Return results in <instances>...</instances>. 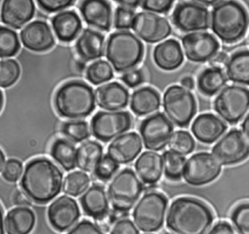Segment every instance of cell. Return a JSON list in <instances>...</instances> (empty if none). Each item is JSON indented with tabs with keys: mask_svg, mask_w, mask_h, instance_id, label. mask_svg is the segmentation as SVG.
Instances as JSON below:
<instances>
[{
	"mask_svg": "<svg viewBox=\"0 0 249 234\" xmlns=\"http://www.w3.org/2000/svg\"><path fill=\"white\" fill-rule=\"evenodd\" d=\"M62 173L51 160L35 158L27 163L20 179L22 192L38 204L53 199L61 190Z\"/></svg>",
	"mask_w": 249,
	"mask_h": 234,
	"instance_id": "cell-1",
	"label": "cell"
},
{
	"mask_svg": "<svg viewBox=\"0 0 249 234\" xmlns=\"http://www.w3.org/2000/svg\"><path fill=\"white\" fill-rule=\"evenodd\" d=\"M212 222L210 208L193 197L175 199L166 216V226L175 234H206Z\"/></svg>",
	"mask_w": 249,
	"mask_h": 234,
	"instance_id": "cell-2",
	"label": "cell"
},
{
	"mask_svg": "<svg viewBox=\"0 0 249 234\" xmlns=\"http://www.w3.org/2000/svg\"><path fill=\"white\" fill-rule=\"evenodd\" d=\"M249 17L245 8L236 1H221L211 12V29L224 43L239 41L246 33Z\"/></svg>",
	"mask_w": 249,
	"mask_h": 234,
	"instance_id": "cell-3",
	"label": "cell"
},
{
	"mask_svg": "<svg viewBox=\"0 0 249 234\" xmlns=\"http://www.w3.org/2000/svg\"><path fill=\"white\" fill-rule=\"evenodd\" d=\"M95 94L87 83L79 80L61 85L54 96L56 112L64 118L79 120L89 116L95 107Z\"/></svg>",
	"mask_w": 249,
	"mask_h": 234,
	"instance_id": "cell-4",
	"label": "cell"
},
{
	"mask_svg": "<svg viewBox=\"0 0 249 234\" xmlns=\"http://www.w3.org/2000/svg\"><path fill=\"white\" fill-rule=\"evenodd\" d=\"M143 55V44L133 33L120 30L108 37L105 56L117 72L131 70L141 61Z\"/></svg>",
	"mask_w": 249,
	"mask_h": 234,
	"instance_id": "cell-5",
	"label": "cell"
},
{
	"mask_svg": "<svg viewBox=\"0 0 249 234\" xmlns=\"http://www.w3.org/2000/svg\"><path fill=\"white\" fill-rule=\"evenodd\" d=\"M143 185L131 169L120 171L108 185V199L117 212H128L140 197Z\"/></svg>",
	"mask_w": 249,
	"mask_h": 234,
	"instance_id": "cell-6",
	"label": "cell"
},
{
	"mask_svg": "<svg viewBox=\"0 0 249 234\" xmlns=\"http://www.w3.org/2000/svg\"><path fill=\"white\" fill-rule=\"evenodd\" d=\"M167 198L160 192H146L136 203L132 212L134 224L143 232L158 231L163 224Z\"/></svg>",
	"mask_w": 249,
	"mask_h": 234,
	"instance_id": "cell-7",
	"label": "cell"
},
{
	"mask_svg": "<svg viewBox=\"0 0 249 234\" xmlns=\"http://www.w3.org/2000/svg\"><path fill=\"white\" fill-rule=\"evenodd\" d=\"M163 109L170 122L178 127H187L196 112L194 95L182 86L172 85L162 98Z\"/></svg>",
	"mask_w": 249,
	"mask_h": 234,
	"instance_id": "cell-8",
	"label": "cell"
},
{
	"mask_svg": "<svg viewBox=\"0 0 249 234\" xmlns=\"http://www.w3.org/2000/svg\"><path fill=\"white\" fill-rule=\"evenodd\" d=\"M214 109L226 122L238 123L249 110V90L237 85L225 87L214 100Z\"/></svg>",
	"mask_w": 249,
	"mask_h": 234,
	"instance_id": "cell-9",
	"label": "cell"
},
{
	"mask_svg": "<svg viewBox=\"0 0 249 234\" xmlns=\"http://www.w3.org/2000/svg\"><path fill=\"white\" fill-rule=\"evenodd\" d=\"M132 118L126 111H99L90 121V132L98 140L115 139L131 128Z\"/></svg>",
	"mask_w": 249,
	"mask_h": 234,
	"instance_id": "cell-10",
	"label": "cell"
},
{
	"mask_svg": "<svg viewBox=\"0 0 249 234\" xmlns=\"http://www.w3.org/2000/svg\"><path fill=\"white\" fill-rule=\"evenodd\" d=\"M222 165L208 152L192 155L185 163L183 177L191 185H204L212 182L221 173Z\"/></svg>",
	"mask_w": 249,
	"mask_h": 234,
	"instance_id": "cell-11",
	"label": "cell"
},
{
	"mask_svg": "<svg viewBox=\"0 0 249 234\" xmlns=\"http://www.w3.org/2000/svg\"><path fill=\"white\" fill-rule=\"evenodd\" d=\"M144 146L149 151L162 150L172 136L173 125L163 113H156L145 118L139 127Z\"/></svg>",
	"mask_w": 249,
	"mask_h": 234,
	"instance_id": "cell-12",
	"label": "cell"
},
{
	"mask_svg": "<svg viewBox=\"0 0 249 234\" xmlns=\"http://www.w3.org/2000/svg\"><path fill=\"white\" fill-rule=\"evenodd\" d=\"M212 155L221 165H233L249 156V143L239 130L227 133L212 148Z\"/></svg>",
	"mask_w": 249,
	"mask_h": 234,
	"instance_id": "cell-13",
	"label": "cell"
},
{
	"mask_svg": "<svg viewBox=\"0 0 249 234\" xmlns=\"http://www.w3.org/2000/svg\"><path fill=\"white\" fill-rule=\"evenodd\" d=\"M172 22L181 31L205 30L209 27V12L198 2H179L172 12Z\"/></svg>",
	"mask_w": 249,
	"mask_h": 234,
	"instance_id": "cell-14",
	"label": "cell"
},
{
	"mask_svg": "<svg viewBox=\"0 0 249 234\" xmlns=\"http://www.w3.org/2000/svg\"><path fill=\"white\" fill-rule=\"evenodd\" d=\"M131 28L138 37L148 43L160 42L171 33V25L168 20L151 12L137 13Z\"/></svg>",
	"mask_w": 249,
	"mask_h": 234,
	"instance_id": "cell-15",
	"label": "cell"
},
{
	"mask_svg": "<svg viewBox=\"0 0 249 234\" xmlns=\"http://www.w3.org/2000/svg\"><path fill=\"white\" fill-rule=\"evenodd\" d=\"M182 45L188 59L204 62L213 58L219 51L218 40L208 32H192L182 38Z\"/></svg>",
	"mask_w": 249,
	"mask_h": 234,
	"instance_id": "cell-16",
	"label": "cell"
},
{
	"mask_svg": "<svg viewBox=\"0 0 249 234\" xmlns=\"http://www.w3.org/2000/svg\"><path fill=\"white\" fill-rule=\"evenodd\" d=\"M80 216L77 202L66 195L59 196L51 203L48 209V218L56 231L62 232L74 225Z\"/></svg>",
	"mask_w": 249,
	"mask_h": 234,
	"instance_id": "cell-17",
	"label": "cell"
},
{
	"mask_svg": "<svg viewBox=\"0 0 249 234\" xmlns=\"http://www.w3.org/2000/svg\"><path fill=\"white\" fill-rule=\"evenodd\" d=\"M20 40L25 48L33 52H45L54 44L50 25L43 20H34L20 31Z\"/></svg>",
	"mask_w": 249,
	"mask_h": 234,
	"instance_id": "cell-18",
	"label": "cell"
},
{
	"mask_svg": "<svg viewBox=\"0 0 249 234\" xmlns=\"http://www.w3.org/2000/svg\"><path fill=\"white\" fill-rule=\"evenodd\" d=\"M142 149V140L134 132L125 133L113 139L107 148V155L117 164L133 161Z\"/></svg>",
	"mask_w": 249,
	"mask_h": 234,
	"instance_id": "cell-19",
	"label": "cell"
},
{
	"mask_svg": "<svg viewBox=\"0 0 249 234\" xmlns=\"http://www.w3.org/2000/svg\"><path fill=\"white\" fill-rule=\"evenodd\" d=\"M84 20L90 26L108 31L112 23V9L108 1H82L79 6Z\"/></svg>",
	"mask_w": 249,
	"mask_h": 234,
	"instance_id": "cell-20",
	"label": "cell"
},
{
	"mask_svg": "<svg viewBox=\"0 0 249 234\" xmlns=\"http://www.w3.org/2000/svg\"><path fill=\"white\" fill-rule=\"evenodd\" d=\"M35 13V4L31 0H7L2 3L1 20L10 27L18 29L29 21Z\"/></svg>",
	"mask_w": 249,
	"mask_h": 234,
	"instance_id": "cell-21",
	"label": "cell"
},
{
	"mask_svg": "<svg viewBox=\"0 0 249 234\" xmlns=\"http://www.w3.org/2000/svg\"><path fill=\"white\" fill-rule=\"evenodd\" d=\"M128 91L118 82H111L95 90V101L105 110L119 111L128 104Z\"/></svg>",
	"mask_w": 249,
	"mask_h": 234,
	"instance_id": "cell-22",
	"label": "cell"
},
{
	"mask_svg": "<svg viewBox=\"0 0 249 234\" xmlns=\"http://www.w3.org/2000/svg\"><path fill=\"white\" fill-rule=\"evenodd\" d=\"M191 130L197 140L212 143L226 132L227 125L214 114L203 113L195 119Z\"/></svg>",
	"mask_w": 249,
	"mask_h": 234,
	"instance_id": "cell-23",
	"label": "cell"
},
{
	"mask_svg": "<svg viewBox=\"0 0 249 234\" xmlns=\"http://www.w3.org/2000/svg\"><path fill=\"white\" fill-rule=\"evenodd\" d=\"M80 203L83 211L96 220L103 219L109 212L108 195L105 189L98 184L89 187L81 196Z\"/></svg>",
	"mask_w": 249,
	"mask_h": 234,
	"instance_id": "cell-24",
	"label": "cell"
},
{
	"mask_svg": "<svg viewBox=\"0 0 249 234\" xmlns=\"http://www.w3.org/2000/svg\"><path fill=\"white\" fill-rule=\"evenodd\" d=\"M104 48V36L90 28L84 29L75 44L78 56L85 61L100 58Z\"/></svg>",
	"mask_w": 249,
	"mask_h": 234,
	"instance_id": "cell-25",
	"label": "cell"
},
{
	"mask_svg": "<svg viewBox=\"0 0 249 234\" xmlns=\"http://www.w3.org/2000/svg\"><path fill=\"white\" fill-rule=\"evenodd\" d=\"M153 58L160 68L173 70L182 64L184 56L179 42L175 39H168L155 47Z\"/></svg>",
	"mask_w": 249,
	"mask_h": 234,
	"instance_id": "cell-26",
	"label": "cell"
},
{
	"mask_svg": "<svg viewBox=\"0 0 249 234\" xmlns=\"http://www.w3.org/2000/svg\"><path fill=\"white\" fill-rule=\"evenodd\" d=\"M134 167L140 180L146 184H155L162 175V157L157 152L145 151L137 158Z\"/></svg>",
	"mask_w": 249,
	"mask_h": 234,
	"instance_id": "cell-27",
	"label": "cell"
},
{
	"mask_svg": "<svg viewBox=\"0 0 249 234\" xmlns=\"http://www.w3.org/2000/svg\"><path fill=\"white\" fill-rule=\"evenodd\" d=\"M53 29L61 42L73 41L82 29L80 17L71 10L63 11L52 18Z\"/></svg>",
	"mask_w": 249,
	"mask_h": 234,
	"instance_id": "cell-28",
	"label": "cell"
},
{
	"mask_svg": "<svg viewBox=\"0 0 249 234\" xmlns=\"http://www.w3.org/2000/svg\"><path fill=\"white\" fill-rule=\"evenodd\" d=\"M34 224L35 214L28 207L14 208L5 217V229L8 234H29Z\"/></svg>",
	"mask_w": 249,
	"mask_h": 234,
	"instance_id": "cell-29",
	"label": "cell"
},
{
	"mask_svg": "<svg viewBox=\"0 0 249 234\" xmlns=\"http://www.w3.org/2000/svg\"><path fill=\"white\" fill-rule=\"evenodd\" d=\"M129 105L130 109L136 115H148L160 108V97L155 89L151 87H142L132 93Z\"/></svg>",
	"mask_w": 249,
	"mask_h": 234,
	"instance_id": "cell-30",
	"label": "cell"
},
{
	"mask_svg": "<svg viewBox=\"0 0 249 234\" xmlns=\"http://www.w3.org/2000/svg\"><path fill=\"white\" fill-rule=\"evenodd\" d=\"M226 72L231 82L249 85V50L233 53L227 62Z\"/></svg>",
	"mask_w": 249,
	"mask_h": 234,
	"instance_id": "cell-31",
	"label": "cell"
},
{
	"mask_svg": "<svg viewBox=\"0 0 249 234\" xmlns=\"http://www.w3.org/2000/svg\"><path fill=\"white\" fill-rule=\"evenodd\" d=\"M102 157L103 148L101 144L94 140H88L77 149L76 166L85 172H94Z\"/></svg>",
	"mask_w": 249,
	"mask_h": 234,
	"instance_id": "cell-32",
	"label": "cell"
},
{
	"mask_svg": "<svg viewBox=\"0 0 249 234\" xmlns=\"http://www.w3.org/2000/svg\"><path fill=\"white\" fill-rule=\"evenodd\" d=\"M227 83V77L220 68L209 67L201 71L197 77L198 91L204 96L210 97L217 94Z\"/></svg>",
	"mask_w": 249,
	"mask_h": 234,
	"instance_id": "cell-33",
	"label": "cell"
},
{
	"mask_svg": "<svg viewBox=\"0 0 249 234\" xmlns=\"http://www.w3.org/2000/svg\"><path fill=\"white\" fill-rule=\"evenodd\" d=\"M76 152L74 144L65 138L55 139L51 146V156L65 171H71L76 167Z\"/></svg>",
	"mask_w": 249,
	"mask_h": 234,
	"instance_id": "cell-34",
	"label": "cell"
},
{
	"mask_svg": "<svg viewBox=\"0 0 249 234\" xmlns=\"http://www.w3.org/2000/svg\"><path fill=\"white\" fill-rule=\"evenodd\" d=\"M89 176L81 171L69 173L62 183V190L70 196H78L84 193L89 185Z\"/></svg>",
	"mask_w": 249,
	"mask_h": 234,
	"instance_id": "cell-35",
	"label": "cell"
},
{
	"mask_svg": "<svg viewBox=\"0 0 249 234\" xmlns=\"http://www.w3.org/2000/svg\"><path fill=\"white\" fill-rule=\"evenodd\" d=\"M163 172L165 176L170 180H179L183 176L185 158L173 151L166 150L162 154Z\"/></svg>",
	"mask_w": 249,
	"mask_h": 234,
	"instance_id": "cell-36",
	"label": "cell"
},
{
	"mask_svg": "<svg viewBox=\"0 0 249 234\" xmlns=\"http://www.w3.org/2000/svg\"><path fill=\"white\" fill-rule=\"evenodd\" d=\"M87 79L93 85H99L111 80L114 76L113 68L106 60H96L90 63L86 71Z\"/></svg>",
	"mask_w": 249,
	"mask_h": 234,
	"instance_id": "cell-37",
	"label": "cell"
},
{
	"mask_svg": "<svg viewBox=\"0 0 249 234\" xmlns=\"http://www.w3.org/2000/svg\"><path fill=\"white\" fill-rule=\"evenodd\" d=\"M20 48L18 34L11 28L0 26V58L15 56Z\"/></svg>",
	"mask_w": 249,
	"mask_h": 234,
	"instance_id": "cell-38",
	"label": "cell"
},
{
	"mask_svg": "<svg viewBox=\"0 0 249 234\" xmlns=\"http://www.w3.org/2000/svg\"><path fill=\"white\" fill-rule=\"evenodd\" d=\"M168 146L170 151L183 156L193 152L196 143L191 134L186 131H177L172 135Z\"/></svg>",
	"mask_w": 249,
	"mask_h": 234,
	"instance_id": "cell-39",
	"label": "cell"
},
{
	"mask_svg": "<svg viewBox=\"0 0 249 234\" xmlns=\"http://www.w3.org/2000/svg\"><path fill=\"white\" fill-rule=\"evenodd\" d=\"M61 131L64 136L75 142H81L90 136L89 124L82 120H71L63 123Z\"/></svg>",
	"mask_w": 249,
	"mask_h": 234,
	"instance_id": "cell-40",
	"label": "cell"
},
{
	"mask_svg": "<svg viewBox=\"0 0 249 234\" xmlns=\"http://www.w3.org/2000/svg\"><path fill=\"white\" fill-rule=\"evenodd\" d=\"M20 75L19 64L15 59L0 60V87L8 88L15 84Z\"/></svg>",
	"mask_w": 249,
	"mask_h": 234,
	"instance_id": "cell-41",
	"label": "cell"
},
{
	"mask_svg": "<svg viewBox=\"0 0 249 234\" xmlns=\"http://www.w3.org/2000/svg\"><path fill=\"white\" fill-rule=\"evenodd\" d=\"M231 219L238 234H249V203H243L235 207Z\"/></svg>",
	"mask_w": 249,
	"mask_h": 234,
	"instance_id": "cell-42",
	"label": "cell"
},
{
	"mask_svg": "<svg viewBox=\"0 0 249 234\" xmlns=\"http://www.w3.org/2000/svg\"><path fill=\"white\" fill-rule=\"evenodd\" d=\"M135 15L136 14L134 13L133 9H129L124 6L117 7L114 13V26L121 30L129 29L132 27Z\"/></svg>",
	"mask_w": 249,
	"mask_h": 234,
	"instance_id": "cell-43",
	"label": "cell"
},
{
	"mask_svg": "<svg viewBox=\"0 0 249 234\" xmlns=\"http://www.w3.org/2000/svg\"><path fill=\"white\" fill-rule=\"evenodd\" d=\"M118 169L119 164L112 160L108 155H105L101 158L93 173L98 179L106 181L116 174Z\"/></svg>",
	"mask_w": 249,
	"mask_h": 234,
	"instance_id": "cell-44",
	"label": "cell"
},
{
	"mask_svg": "<svg viewBox=\"0 0 249 234\" xmlns=\"http://www.w3.org/2000/svg\"><path fill=\"white\" fill-rule=\"evenodd\" d=\"M22 174V164L17 159H9L2 170V176L8 182H16Z\"/></svg>",
	"mask_w": 249,
	"mask_h": 234,
	"instance_id": "cell-45",
	"label": "cell"
},
{
	"mask_svg": "<svg viewBox=\"0 0 249 234\" xmlns=\"http://www.w3.org/2000/svg\"><path fill=\"white\" fill-rule=\"evenodd\" d=\"M66 234H105V233L95 223L88 219H84L78 222Z\"/></svg>",
	"mask_w": 249,
	"mask_h": 234,
	"instance_id": "cell-46",
	"label": "cell"
},
{
	"mask_svg": "<svg viewBox=\"0 0 249 234\" xmlns=\"http://www.w3.org/2000/svg\"><path fill=\"white\" fill-rule=\"evenodd\" d=\"M173 5V1L170 0H147L140 1V6L146 10V12L151 13H166L168 12Z\"/></svg>",
	"mask_w": 249,
	"mask_h": 234,
	"instance_id": "cell-47",
	"label": "cell"
},
{
	"mask_svg": "<svg viewBox=\"0 0 249 234\" xmlns=\"http://www.w3.org/2000/svg\"><path fill=\"white\" fill-rule=\"evenodd\" d=\"M38 6L46 12L53 13L61 11L74 4L73 0H38Z\"/></svg>",
	"mask_w": 249,
	"mask_h": 234,
	"instance_id": "cell-48",
	"label": "cell"
},
{
	"mask_svg": "<svg viewBox=\"0 0 249 234\" xmlns=\"http://www.w3.org/2000/svg\"><path fill=\"white\" fill-rule=\"evenodd\" d=\"M110 234H139V231L130 219L121 218L114 223Z\"/></svg>",
	"mask_w": 249,
	"mask_h": 234,
	"instance_id": "cell-49",
	"label": "cell"
},
{
	"mask_svg": "<svg viewBox=\"0 0 249 234\" xmlns=\"http://www.w3.org/2000/svg\"><path fill=\"white\" fill-rule=\"evenodd\" d=\"M122 80L129 88H134L144 81V75L141 70L131 69L124 73V75L122 76Z\"/></svg>",
	"mask_w": 249,
	"mask_h": 234,
	"instance_id": "cell-50",
	"label": "cell"
},
{
	"mask_svg": "<svg viewBox=\"0 0 249 234\" xmlns=\"http://www.w3.org/2000/svg\"><path fill=\"white\" fill-rule=\"evenodd\" d=\"M207 234H238V233L230 223L226 221H220L216 223Z\"/></svg>",
	"mask_w": 249,
	"mask_h": 234,
	"instance_id": "cell-51",
	"label": "cell"
},
{
	"mask_svg": "<svg viewBox=\"0 0 249 234\" xmlns=\"http://www.w3.org/2000/svg\"><path fill=\"white\" fill-rule=\"evenodd\" d=\"M229 60L228 55L224 52H218L216 56L210 59V64L211 67H216L222 69V67L227 65V62Z\"/></svg>",
	"mask_w": 249,
	"mask_h": 234,
	"instance_id": "cell-52",
	"label": "cell"
},
{
	"mask_svg": "<svg viewBox=\"0 0 249 234\" xmlns=\"http://www.w3.org/2000/svg\"><path fill=\"white\" fill-rule=\"evenodd\" d=\"M13 202L15 205L18 207H28L30 206V200L29 198L19 190H17L13 195Z\"/></svg>",
	"mask_w": 249,
	"mask_h": 234,
	"instance_id": "cell-53",
	"label": "cell"
},
{
	"mask_svg": "<svg viewBox=\"0 0 249 234\" xmlns=\"http://www.w3.org/2000/svg\"><path fill=\"white\" fill-rule=\"evenodd\" d=\"M181 86L187 90H192L194 89L195 86V82L194 79L191 76H185L182 78L181 80Z\"/></svg>",
	"mask_w": 249,
	"mask_h": 234,
	"instance_id": "cell-54",
	"label": "cell"
},
{
	"mask_svg": "<svg viewBox=\"0 0 249 234\" xmlns=\"http://www.w3.org/2000/svg\"><path fill=\"white\" fill-rule=\"evenodd\" d=\"M241 129H242V132H243L245 137L249 141V113L244 118V120H243V122L241 124Z\"/></svg>",
	"mask_w": 249,
	"mask_h": 234,
	"instance_id": "cell-55",
	"label": "cell"
},
{
	"mask_svg": "<svg viewBox=\"0 0 249 234\" xmlns=\"http://www.w3.org/2000/svg\"><path fill=\"white\" fill-rule=\"evenodd\" d=\"M117 3H119L120 6H124L129 9H134L140 5V1H117Z\"/></svg>",
	"mask_w": 249,
	"mask_h": 234,
	"instance_id": "cell-56",
	"label": "cell"
},
{
	"mask_svg": "<svg viewBox=\"0 0 249 234\" xmlns=\"http://www.w3.org/2000/svg\"><path fill=\"white\" fill-rule=\"evenodd\" d=\"M0 234H5L4 231V217H3V210L0 205Z\"/></svg>",
	"mask_w": 249,
	"mask_h": 234,
	"instance_id": "cell-57",
	"label": "cell"
},
{
	"mask_svg": "<svg viewBox=\"0 0 249 234\" xmlns=\"http://www.w3.org/2000/svg\"><path fill=\"white\" fill-rule=\"evenodd\" d=\"M4 166H5V155L3 151L0 149V171L3 170Z\"/></svg>",
	"mask_w": 249,
	"mask_h": 234,
	"instance_id": "cell-58",
	"label": "cell"
},
{
	"mask_svg": "<svg viewBox=\"0 0 249 234\" xmlns=\"http://www.w3.org/2000/svg\"><path fill=\"white\" fill-rule=\"evenodd\" d=\"M2 106H3V94H2V92L0 90V111H1Z\"/></svg>",
	"mask_w": 249,
	"mask_h": 234,
	"instance_id": "cell-59",
	"label": "cell"
},
{
	"mask_svg": "<svg viewBox=\"0 0 249 234\" xmlns=\"http://www.w3.org/2000/svg\"><path fill=\"white\" fill-rule=\"evenodd\" d=\"M164 234H170V233H164Z\"/></svg>",
	"mask_w": 249,
	"mask_h": 234,
	"instance_id": "cell-60",
	"label": "cell"
}]
</instances>
